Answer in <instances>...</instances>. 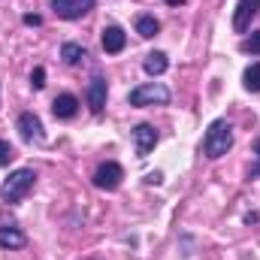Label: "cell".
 Instances as JSON below:
<instances>
[{"label": "cell", "mask_w": 260, "mask_h": 260, "mask_svg": "<svg viewBox=\"0 0 260 260\" xmlns=\"http://www.w3.org/2000/svg\"><path fill=\"white\" fill-rule=\"evenodd\" d=\"M24 24H30V27H40V24H43V18H40V15H24Z\"/></svg>", "instance_id": "cell-21"}, {"label": "cell", "mask_w": 260, "mask_h": 260, "mask_svg": "<svg viewBox=\"0 0 260 260\" xmlns=\"http://www.w3.org/2000/svg\"><path fill=\"white\" fill-rule=\"evenodd\" d=\"M242 85H245V91H251V94H257L260 91V61L257 64H251L245 73H242Z\"/></svg>", "instance_id": "cell-16"}, {"label": "cell", "mask_w": 260, "mask_h": 260, "mask_svg": "<svg viewBox=\"0 0 260 260\" xmlns=\"http://www.w3.org/2000/svg\"><path fill=\"white\" fill-rule=\"evenodd\" d=\"M94 3H97V0H52V9H55L58 18L76 21V18L88 15V12L94 9Z\"/></svg>", "instance_id": "cell-5"}, {"label": "cell", "mask_w": 260, "mask_h": 260, "mask_svg": "<svg viewBox=\"0 0 260 260\" xmlns=\"http://www.w3.org/2000/svg\"><path fill=\"white\" fill-rule=\"evenodd\" d=\"M30 85H34V91L46 88V70H43V67H34V73H30Z\"/></svg>", "instance_id": "cell-19"}, {"label": "cell", "mask_w": 260, "mask_h": 260, "mask_svg": "<svg viewBox=\"0 0 260 260\" xmlns=\"http://www.w3.org/2000/svg\"><path fill=\"white\" fill-rule=\"evenodd\" d=\"M85 58H88V52H85L82 43H64V46H61V61H64L67 67H79Z\"/></svg>", "instance_id": "cell-13"}, {"label": "cell", "mask_w": 260, "mask_h": 260, "mask_svg": "<svg viewBox=\"0 0 260 260\" xmlns=\"http://www.w3.org/2000/svg\"><path fill=\"white\" fill-rule=\"evenodd\" d=\"M242 52H251V55H260V30H254L248 40H242Z\"/></svg>", "instance_id": "cell-17"}, {"label": "cell", "mask_w": 260, "mask_h": 260, "mask_svg": "<svg viewBox=\"0 0 260 260\" xmlns=\"http://www.w3.org/2000/svg\"><path fill=\"white\" fill-rule=\"evenodd\" d=\"M160 179H164L160 173H148V176H145V182H148V185H160Z\"/></svg>", "instance_id": "cell-22"}, {"label": "cell", "mask_w": 260, "mask_h": 260, "mask_svg": "<svg viewBox=\"0 0 260 260\" xmlns=\"http://www.w3.org/2000/svg\"><path fill=\"white\" fill-rule=\"evenodd\" d=\"M18 133L24 142H43L46 133H43V121L34 115V112H21L18 115Z\"/></svg>", "instance_id": "cell-8"}, {"label": "cell", "mask_w": 260, "mask_h": 260, "mask_svg": "<svg viewBox=\"0 0 260 260\" xmlns=\"http://www.w3.org/2000/svg\"><path fill=\"white\" fill-rule=\"evenodd\" d=\"M230 148H233V127H230V121H227V118L212 121L209 130H206V136H203V154H206L209 160H218V157H224Z\"/></svg>", "instance_id": "cell-1"}, {"label": "cell", "mask_w": 260, "mask_h": 260, "mask_svg": "<svg viewBox=\"0 0 260 260\" xmlns=\"http://www.w3.org/2000/svg\"><path fill=\"white\" fill-rule=\"evenodd\" d=\"M167 67H170V58H167L164 52H151V55H145V61H142V70H145L148 76H164Z\"/></svg>", "instance_id": "cell-14"}, {"label": "cell", "mask_w": 260, "mask_h": 260, "mask_svg": "<svg viewBox=\"0 0 260 260\" xmlns=\"http://www.w3.org/2000/svg\"><path fill=\"white\" fill-rule=\"evenodd\" d=\"M133 142H136V157H148L151 148L157 145V130L151 124H136L133 127Z\"/></svg>", "instance_id": "cell-7"}, {"label": "cell", "mask_w": 260, "mask_h": 260, "mask_svg": "<svg viewBox=\"0 0 260 260\" xmlns=\"http://www.w3.org/2000/svg\"><path fill=\"white\" fill-rule=\"evenodd\" d=\"M164 3H167V6H182L185 0H164Z\"/></svg>", "instance_id": "cell-23"}, {"label": "cell", "mask_w": 260, "mask_h": 260, "mask_svg": "<svg viewBox=\"0 0 260 260\" xmlns=\"http://www.w3.org/2000/svg\"><path fill=\"white\" fill-rule=\"evenodd\" d=\"M157 30H160V21H157L154 15H139V18H136V34H139V37L151 40V37H157Z\"/></svg>", "instance_id": "cell-15"}, {"label": "cell", "mask_w": 260, "mask_h": 260, "mask_svg": "<svg viewBox=\"0 0 260 260\" xmlns=\"http://www.w3.org/2000/svg\"><path fill=\"white\" fill-rule=\"evenodd\" d=\"M106 94H109L106 79H103V76H94V79L88 82V106H91V112H103V106H106Z\"/></svg>", "instance_id": "cell-10"}, {"label": "cell", "mask_w": 260, "mask_h": 260, "mask_svg": "<svg viewBox=\"0 0 260 260\" xmlns=\"http://www.w3.org/2000/svg\"><path fill=\"white\" fill-rule=\"evenodd\" d=\"M12 157H15V148H12L6 139H0V167H9Z\"/></svg>", "instance_id": "cell-18"}, {"label": "cell", "mask_w": 260, "mask_h": 260, "mask_svg": "<svg viewBox=\"0 0 260 260\" xmlns=\"http://www.w3.org/2000/svg\"><path fill=\"white\" fill-rule=\"evenodd\" d=\"M121 179H124V170H121V164H115V160H106V164H100V167L94 170V185H97L100 191H118Z\"/></svg>", "instance_id": "cell-4"}, {"label": "cell", "mask_w": 260, "mask_h": 260, "mask_svg": "<svg viewBox=\"0 0 260 260\" xmlns=\"http://www.w3.org/2000/svg\"><path fill=\"white\" fill-rule=\"evenodd\" d=\"M34 185H37V173L27 170V167H21V170L9 173V179L0 185V200L3 203H21L24 197L34 191Z\"/></svg>", "instance_id": "cell-2"}, {"label": "cell", "mask_w": 260, "mask_h": 260, "mask_svg": "<svg viewBox=\"0 0 260 260\" xmlns=\"http://www.w3.org/2000/svg\"><path fill=\"white\" fill-rule=\"evenodd\" d=\"M130 106H167L170 103V91L157 82H148V85H139L130 91Z\"/></svg>", "instance_id": "cell-3"}, {"label": "cell", "mask_w": 260, "mask_h": 260, "mask_svg": "<svg viewBox=\"0 0 260 260\" xmlns=\"http://www.w3.org/2000/svg\"><path fill=\"white\" fill-rule=\"evenodd\" d=\"M24 245H27V236L18 227H0V248L15 251V248H24Z\"/></svg>", "instance_id": "cell-12"}, {"label": "cell", "mask_w": 260, "mask_h": 260, "mask_svg": "<svg viewBox=\"0 0 260 260\" xmlns=\"http://www.w3.org/2000/svg\"><path fill=\"white\" fill-rule=\"evenodd\" d=\"M52 112H55V118L70 121V118L79 112V100H76L73 94H58V97H55V103H52Z\"/></svg>", "instance_id": "cell-11"}, {"label": "cell", "mask_w": 260, "mask_h": 260, "mask_svg": "<svg viewBox=\"0 0 260 260\" xmlns=\"http://www.w3.org/2000/svg\"><path fill=\"white\" fill-rule=\"evenodd\" d=\"M100 46H103L106 55H118V52H124V46H127V34H124L118 24H109V27H103Z\"/></svg>", "instance_id": "cell-9"}, {"label": "cell", "mask_w": 260, "mask_h": 260, "mask_svg": "<svg viewBox=\"0 0 260 260\" xmlns=\"http://www.w3.org/2000/svg\"><path fill=\"white\" fill-rule=\"evenodd\" d=\"M260 12V0H239L236 3V12H233V30L236 34H245L254 21V15Z\"/></svg>", "instance_id": "cell-6"}, {"label": "cell", "mask_w": 260, "mask_h": 260, "mask_svg": "<svg viewBox=\"0 0 260 260\" xmlns=\"http://www.w3.org/2000/svg\"><path fill=\"white\" fill-rule=\"evenodd\" d=\"M248 176L251 179H260V139H254V164H251Z\"/></svg>", "instance_id": "cell-20"}]
</instances>
